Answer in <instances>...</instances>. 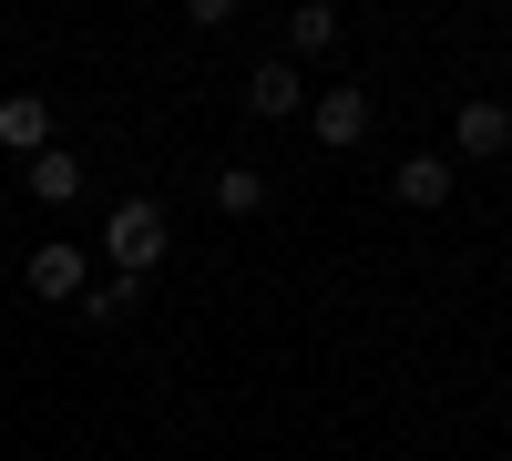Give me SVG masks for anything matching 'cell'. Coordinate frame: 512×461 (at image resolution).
Returning a JSON list of instances; mask_svg holds the SVG:
<instances>
[{"label":"cell","instance_id":"1","mask_svg":"<svg viewBox=\"0 0 512 461\" xmlns=\"http://www.w3.org/2000/svg\"><path fill=\"white\" fill-rule=\"evenodd\" d=\"M164 246H175V236H164V205H154V195H123L113 216H103V257H113L123 277H154Z\"/></svg>","mask_w":512,"mask_h":461},{"label":"cell","instance_id":"2","mask_svg":"<svg viewBox=\"0 0 512 461\" xmlns=\"http://www.w3.org/2000/svg\"><path fill=\"white\" fill-rule=\"evenodd\" d=\"M492 154H512V103L472 93V103L451 113V164H492Z\"/></svg>","mask_w":512,"mask_h":461},{"label":"cell","instance_id":"3","mask_svg":"<svg viewBox=\"0 0 512 461\" xmlns=\"http://www.w3.org/2000/svg\"><path fill=\"white\" fill-rule=\"evenodd\" d=\"M308 134H318L328 154H349V144L369 134V93H359V82H328V93H308Z\"/></svg>","mask_w":512,"mask_h":461},{"label":"cell","instance_id":"4","mask_svg":"<svg viewBox=\"0 0 512 461\" xmlns=\"http://www.w3.org/2000/svg\"><path fill=\"white\" fill-rule=\"evenodd\" d=\"M451 185H461V164H451V154H410V164H390V195L410 205V216L451 205Z\"/></svg>","mask_w":512,"mask_h":461},{"label":"cell","instance_id":"5","mask_svg":"<svg viewBox=\"0 0 512 461\" xmlns=\"http://www.w3.org/2000/svg\"><path fill=\"white\" fill-rule=\"evenodd\" d=\"M246 103L267 113V123H287V113H308V72H297L287 52H277V62H256V72H246Z\"/></svg>","mask_w":512,"mask_h":461},{"label":"cell","instance_id":"6","mask_svg":"<svg viewBox=\"0 0 512 461\" xmlns=\"http://www.w3.org/2000/svg\"><path fill=\"white\" fill-rule=\"evenodd\" d=\"M21 287H31V298H82V246H31V257H21Z\"/></svg>","mask_w":512,"mask_h":461},{"label":"cell","instance_id":"7","mask_svg":"<svg viewBox=\"0 0 512 461\" xmlns=\"http://www.w3.org/2000/svg\"><path fill=\"white\" fill-rule=\"evenodd\" d=\"M0 154H52V103H41V93L0 103Z\"/></svg>","mask_w":512,"mask_h":461},{"label":"cell","instance_id":"8","mask_svg":"<svg viewBox=\"0 0 512 461\" xmlns=\"http://www.w3.org/2000/svg\"><path fill=\"white\" fill-rule=\"evenodd\" d=\"M21 185H31L41 205H72V195H82V154H72V144H52V154H31V164H21Z\"/></svg>","mask_w":512,"mask_h":461},{"label":"cell","instance_id":"9","mask_svg":"<svg viewBox=\"0 0 512 461\" xmlns=\"http://www.w3.org/2000/svg\"><path fill=\"white\" fill-rule=\"evenodd\" d=\"M338 0H308V11H287V52H338Z\"/></svg>","mask_w":512,"mask_h":461},{"label":"cell","instance_id":"10","mask_svg":"<svg viewBox=\"0 0 512 461\" xmlns=\"http://www.w3.org/2000/svg\"><path fill=\"white\" fill-rule=\"evenodd\" d=\"M134 298H144V277H103V287H82V318H93V328H123Z\"/></svg>","mask_w":512,"mask_h":461},{"label":"cell","instance_id":"11","mask_svg":"<svg viewBox=\"0 0 512 461\" xmlns=\"http://www.w3.org/2000/svg\"><path fill=\"white\" fill-rule=\"evenodd\" d=\"M216 205H226V216H256V205H267V175H256V164H226V175H216Z\"/></svg>","mask_w":512,"mask_h":461}]
</instances>
